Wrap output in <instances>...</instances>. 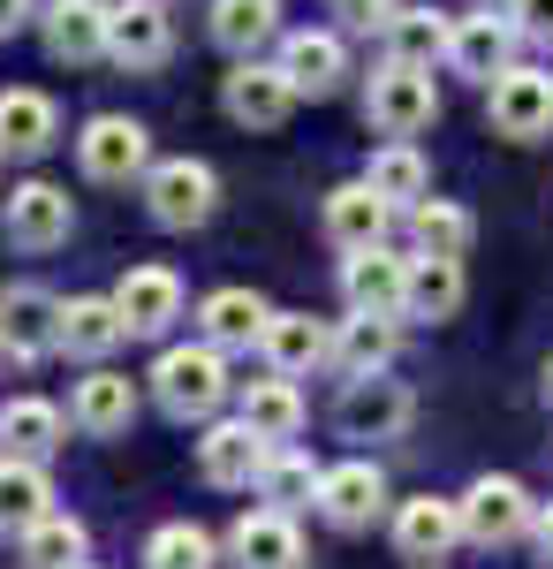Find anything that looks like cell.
<instances>
[{"mask_svg":"<svg viewBox=\"0 0 553 569\" xmlns=\"http://www.w3.org/2000/svg\"><path fill=\"white\" fill-rule=\"evenodd\" d=\"M228 395H235V380H228V350L205 342V335H198V342H168L160 365H152V402H160L168 418H182V426H190V418H198V426L220 418Z\"/></svg>","mask_w":553,"mask_h":569,"instance_id":"obj_1","label":"cell"},{"mask_svg":"<svg viewBox=\"0 0 553 569\" xmlns=\"http://www.w3.org/2000/svg\"><path fill=\"white\" fill-rule=\"evenodd\" d=\"M364 114H372V130H380V137L432 130V114H440L432 69H418V61H380V69H372V84H364Z\"/></svg>","mask_w":553,"mask_h":569,"instance_id":"obj_2","label":"cell"},{"mask_svg":"<svg viewBox=\"0 0 553 569\" xmlns=\"http://www.w3.org/2000/svg\"><path fill=\"white\" fill-rule=\"evenodd\" d=\"M77 168H84V182H107V190L144 182L152 176V137L129 114H91L84 130H77Z\"/></svg>","mask_w":553,"mask_h":569,"instance_id":"obj_3","label":"cell"},{"mask_svg":"<svg viewBox=\"0 0 553 569\" xmlns=\"http://www.w3.org/2000/svg\"><path fill=\"white\" fill-rule=\"evenodd\" d=\"M296 77L281 69V61H235L228 77H220V107H228V122L235 130H281L289 114H296Z\"/></svg>","mask_w":553,"mask_h":569,"instance_id":"obj_4","label":"cell"},{"mask_svg":"<svg viewBox=\"0 0 553 569\" xmlns=\"http://www.w3.org/2000/svg\"><path fill=\"white\" fill-rule=\"evenodd\" d=\"M220 206V176L205 160H152V176H144V213L174 228V236H190V228H205Z\"/></svg>","mask_w":553,"mask_h":569,"instance_id":"obj_5","label":"cell"},{"mask_svg":"<svg viewBox=\"0 0 553 569\" xmlns=\"http://www.w3.org/2000/svg\"><path fill=\"white\" fill-rule=\"evenodd\" d=\"M410 418H418V395L402 388V380H386V372H356L334 402L341 440H402Z\"/></svg>","mask_w":553,"mask_h":569,"instance_id":"obj_6","label":"cell"},{"mask_svg":"<svg viewBox=\"0 0 553 569\" xmlns=\"http://www.w3.org/2000/svg\"><path fill=\"white\" fill-rule=\"evenodd\" d=\"M485 114H493V130L509 137V144H539L553 137V69H501L493 84H485Z\"/></svg>","mask_w":553,"mask_h":569,"instance_id":"obj_7","label":"cell"},{"mask_svg":"<svg viewBox=\"0 0 553 569\" xmlns=\"http://www.w3.org/2000/svg\"><path fill=\"white\" fill-rule=\"evenodd\" d=\"M539 525V501H531V486L509 479V471H485V479L463 486V531L477 547H509L523 531Z\"/></svg>","mask_w":553,"mask_h":569,"instance_id":"obj_8","label":"cell"},{"mask_svg":"<svg viewBox=\"0 0 553 569\" xmlns=\"http://www.w3.org/2000/svg\"><path fill=\"white\" fill-rule=\"evenodd\" d=\"M265 456H273V440L258 433L251 418H205V440H198V479L220 486V493H243V486H258Z\"/></svg>","mask_w":553,"mask_h":569,"instance_id":"obj_9","label":"cell"},{"mask_svg":"<svg viewBox=\"0 0 553 569\" xmlns=\"http://www.w3.org/2000/svg\"><path fill=\"white\" fill-rule=\"evenodd\" d=\"M319 517L334 531H372L386 517V471L372 456H349V463H326V479H319V501H311Z\"/></svg>","mask_w":553,"mask_h":569,"instance_id":"obj_10","label":"cell"},{"mask_svg":"<svg viewBox=\"0 0 553 569\" xmlns=\"http://www.w3.org/2000/svg\"><path fill=\"white\" fill-rule=\"evenodd\" d=\"M410 266L394 243H372V251H349L341 259V305L349 311H394L410 319Z\"/></svg>","mask_w":553,"mask_h":569,"instance_id":"obj_11","label":"cell"},{"mask_svg":"<svg viewBox=\"0 0 553 569\" xmlns=\"http://www.w3.org/2000/svg\"><path fill=\"white\" fill-rule=\"evenodd\" d=\"M8 243H16V251H61V243H69V228H77V198H69V190H61V182H16V190H8Z\"/></svg>","mask_w":553,"mask_h":569,"instance_id":"obj_12","label":"cell"},{"mask_svg":"<svg viewBox=\"0 0 553 569\" xmlns=\"http://www.w3.org/2000/svg\"><path fill=\"white\" fill-rule=\"evenodd\" d=\"M39 39L53 61L84 69V61H107V39H114V0H46L39 8Z\"/></svg>","mask_w":553,"mask_h":569,"instance_id":"obj_13","label":"cell"},{"mask_svg":"<svg viewBox=\"0 0 553 569\" xmlns=\"http://www.w3.org/2000/svg\"><path fill=\"white\" fill-rule=\"evenodd\" d=\"M0 350L16 365H39V357L61 350V297L39 289V281H16L0 297Z\"/></svg>","mask_w":553,"mask_h":569,"instance_id":"obj_14","label":"cell"},{"mask_svg":"<svg viewBox=\"0 0 553 569\" xmlns=\"http://www.w3.org/2000/svg\"><path fill=\"white\" fill-rule=\"evenodd\" d=\"M463 501L448 493H418V501H394V555L402 562H448L463 547Z\"/></svg>","mask_w":553,"mask_h":569,"instance_id":"obj_15","label":"cell"},{"mask_svg":"<svg viewBox=\"0 0 553 569\" xmlns=\"http://www.w3.org/2000/svg\"><path fill=\"white\" fill-rule=\"evenodd\" d=\"M515 46H523V23L515 16H455V39H448V69L455 77H477V84H493L501 69H515Z\"/></svg>","mask_w":553,"mask_h":569,"instance_id":"obj_16","label":"cell"},{"mask_svg":"<svg viewBox=\"0 0 553 569\" xmlns=\"http://www.w3.org/2000/svg\"><path fill=\"white\" fill-rule=\"evenodd\" d=\"M228 562L235 569H303V531H296V509H251L235 517L228 531Z\"/></svg>","mask_w":553,"mask_h":569,"instance_id":"obj_17","label":"cell"},{"mask_svg":"<svg viewBox=\"0 0 553 569\" xmlns=\"http://www.w3.org/2000/svg\"><path fill=\"white\" fill-rule=\"evenodd\" d=\"M319 228H326V243H334V251H372V243H386V228H394V206L356 176V182H341V190H326Z\"/></svg>","mask_w":553,"mask_h":569,"instance_id":"obj_18","label":"cell"},{"mask_svg":"<svg viewBox=\"0 0 553 569\" xmlns=\"http://www.w3.org/2000/svg\"><path fill=\"white\" fill-rule=\"evenodd\" d=\"M168 53H174L168 0H114V39H107V61H114V69H160Z\"/></svg>","mask_w":553,"mask_h":569,"instance_id":"obj_19","label":"cell"},{"mask_svg":"<svg viewBox=\"0 0 553 569\" xmlns=\"http://www.w3.org/2000/svg\"><path fill=\"white\" fill-rule=\"evenodd\" d=\"M69 418H77V433H91V440L129 433V426H137V380L114 372V365H91L84 380H77V395H69Z\"/></svg>","mask_w":553,"mask_h":569,"instance_id":"obj_20","label":"cell"},{"mask_svg":"<svg viewBox=\"0 0 553 569\" xmlns=\"http://www.w3.org/2000/svg\"><path fill=\"white\" fill-rule=\"evenodd\" d=\"M114 305H122L129 335L152 342V335H168L174 319H182V281H174V266H129L122 281H114Z\"/></svg>","mask_w":553,"mask_h":569,"instance_id":"obj_21","label":"cell"},{"mask_svg":"<svg viewBox=\"0 0 553 569\" xmlns=\"http://www.w3.org/2000/svg\"><path fill=\"white\" fill-rule=\"evenodd\" d=\"M258 357H265L273 372L303 380V372L334 365V327H326V319H311V311H273V319H265V342H258Z\"/></svg>","mask_w":553,"mask_h":569,"instance_id":"obj_22","label":"cell"},{"mask_svg":"<svg viewBox=\"0 0 553 569\" xmlns=\"http://www.w3.org/2000/svg\"><path fill=\"white\" fill-rule=\"evenodd\" d=\"M265 319H273V305L258 289H243V281H228V289H213L198 305V335L220 342V350H258L265 342Z\"/></svg>","mask_w":553,"mask_h":569,"instance_id":"obj_23","label":"cell"},{"mask_svg":"<svg viewBox=\"0 0 553 569\" xmlns=\"http://www.w3.org/2000/svg\"><path fill=\"white\" fill-rule=\"evenodd\" d=\"M273 61L296 77L303 99H326V91L349 77V46H341V31H281Z\"/></svg>","mask_w":553,"mask_h":569,"instance_id":"obj_24","label":"cell"},{"mask_svg":"<svg viewBox=\"0 0 553 569\" xmlns=\"http://www.w3.org/2000/svg\"><path fill=\"white\" fill-rule=\"evenodd\" d=\"M129 342V319L114 297H69L61 305V350L84 357V365H107V357Z\"/></svg>","mask_w":553,"mask_h":569,"instance_id":"obj_25","label":"cell"},{"mask_svg":"<svg viewBox=\"0 0 553 569\" xmlns=\"http://www.w3.org/2000/svg\"><path fill=\"white\" fill-rule=\"evenodd\" d=\"M77 418H61L46 395H16L0 402V456H31V463H53V448L69 433Z\"/></svg>","mask_w":553,"mask_h":569,"instance_id":"obj_26","label":"cell"},{"mask_svg":"<svg viewBox=\"0 0 553 569\" xmlns=\"http://www.w3.org/2000/svg\"><path fill=\"white\" fill-rule=\"evenodd\" d=\"M402 350V327H394V311H349L334 327V372H386Z\"/></svg>","mask_w":553,"mask_h":569,"instance_id":"obj_27","label":"cell"},{"mask_svg":"<svg viewBox=\"0 0 553 569\" xmlns=\"http://www.w3.org/2000/svg\"><path fill=\"white\" fill-rule=\"evenodd\" d=\"M213 46L220 53H235V61H251L265 46H281V0H213Z\"/></svg>","mask_w":553,"mask_h":569,"instance_id":"obj_28","label":"cell"},{"mask_svg":"<svg viewBox=\"0 0 553 569\" xmlns=\"http://www.w3.org/2000/svg\"><path fill=\"white\" fill-rule=\"evenodd\" d=\"M53 137H61V107H53L46 91H31V84H8V91H0V144H8V152L39 160Z\"/></svg>","mask_w":553,"mask_h":569,"instance_id":"obj_29","label":"cell"},{"mask_svg":"<svg viewBox=\"0 0 553 569\" xmlns=\"http://www.w3.org/2000/svg\"><path fill=\"white\" fill-rule=\"evenodd\" d=\"M364 182L380 190L394 213H410L418 198H432V168H425V152L410 144V137H394V144H380L372 160H364Z\"/></svg>","mask_w":553,"mask_h":569,"instance_id":"obj_30","label":"cell"},{"mask_svg":"<svg viewBox=\"0 0 553 569\" xmlns=\"http://www.w3.org/2000/svg\"><path fill=\"white\" fill-rule=\"evenodd\" d=\"M235 418H251L273 448H281V440H296L303 433V395H296V380H289V372H273V380H243Z\"/></svg>","mask_w":553,"mask_h":569,"instance_id":"obj_31","label":"cell"},{"mask_svg":"<svg viewBox=\"0 0 553 569\" xmlns=\"http://www.w3.org/2000/svg\"><path fill=\"white\" fill-rule=\"evenodd\" d=\"M53 509V479L31 456H0V531H31Z\"/></svg>","mask_w":553,"mask_h":569,"instance_id":"obj_32","label":"cell"},{"mask_svg":"<svg viewBox=\"0 0 553 569\" xmlns=\"http://www.w3.org/2000/svg\"><path fill=\"white\" fill-rule=\"evenodd\" d=\"M380 39H386V61H418V69H432V61H448L455 23H448V16H432V8H410V0H402Z\"/></svg>","mask_w":553,"mask_h":569,"instance_id":"obj_33","label":"cell"},{"mask_svg":"<svg viewBox=\"0 0 553 569\" xmlns=\"http://www.w3.org/2000/svg\"><path fill=\"white\" fill-rule=\"evenodd\" d=\"M463 311V259H440V251H418L410 266V319H455Z\"/></svg>","mask_w":553,"mask_h":569,"instance_id":"obj_34","label":"cell"},{"mask_svg":"<svg viewBox=\"0 0 553 569\" xmlns=\"http://www.w3.org/2000/svg\"><path fill=\"white\" fill-rule=\"evenodd\" d=\"M410 236H418V251L470 259V243H477V220H470L455 198H418V206H410Z\"/></svg>","mask_w":553,"mask_h":569,"instance_id":"obj_35","label":"cell"},{"mask_svg":"<svg viewBox=\"0 0 553 569\" xmlns=\"http://www.w3.org/2000/svg\"><path fill=\"white\" fill-rule=\"evenodd\" d=\"M23 539V569H77L84 562V547H91V531L69 517V509H46L31 531H16Z\"/></svg>","mask_w":553,"mask_h":569,"instance_id":"obj_36","label":"cell"},{"mask_svg":"<svg viewBox=\"0 0 553 569\" xmlns=\"http://www.w3.org/2000/svg\"><path fill=\"white\" fill-rule=\"evenodd\" d=\"M319 479H326V471H319L303 448L281 440V448L265 456V471H258V501H273V509H303V501H319Z\"/></svg>","mask_w":553,"mask_h":569,"instance_id":"obj_37","label":"cell"},{"mask_svg":"<svg viewBox=\"0 0 553 569\" xmlns=\"http://www.w3.org/2000/svg\"><path fill=\"white\" fill-rule=\"evenodd\" d=\"M137 562H144V569H213L220 562V539L205 525H160L152 539H144Z\"/></svg>","mask_w":553,"mask_h":569,"instance_id":"obj_38","label":"cell"},{"mask_svg":"<svg viewBox=\"0 0 553 569\" xmlns=\"http://www.w3.org/2000/svg\"><path fill=\"white\" fill-rule=\"evenodd\" d=\"M394 8H402V0H334L341 31H386V23H394Z\"/></svg>","mask_w":553,"mask_h":569,"instance_id":"obj_39","label":"cell"},{"mask_svg":"<svg viewBox=\"0 0 553 569\" xmlns=\"http://www.w3.org/2000/svg\"><path fill=\"white\" fill-rule=\"evenodd\" d=\"M509 16L523 23L531 46H553V0H509Z\"/></svg>","mask_w":553,"mask_h":569,"instance_id":"obj_40","label":"cell"},{"mask_svg":"<svg viewBox=\"0 0 553 569\" xmlns=\"http://www.w3.org/2000/svg\"><path fill=\"white\" fill-rule=\"evenodd\" d=\"M23 23H39V0H0V39H16Z\"/></svg>","mask_w":553,"mask_h":569,"instance_id":"obj_41","label":"cell"},{"mask_svg":"<svg viewBox=\"0 0 553 569\" xmlns=\"http://www.w3.org/2000/svg\"><path fill=\"white\" fill-rule=\"evenodd\" d=\"M531 547H539V562H553V501H539V525H531Z\"/></svg>","mask_w":553,"mask_h":569,"instance_id":"obj_42","label":"cell"},{"mask_svg":"<svg viewBox=\"0 0 553 569\" xmlns=\"http://www.w3.org/2000/svg\"><path fill=\"white\" fill-rule=\"evenodd\" d=\"M539 395H546V410H553V357H546V372H539Z\"/></svg>","mask_w":553,"mask_h":569,"instance_id":"obj_43","label":"cell"},{"mask_svg":"<svg viewBox=\"0 0 553 569\" xmlns=\"http://www.w3.org/2000/svg\"><path fill=\"white\" fill-rule=\"evenodd\" d=\"M418 569H440V562H418Z\"/></svg>","mask_w":553,"mask_h":569,"instance_id":"obj_44","label":"cell"},{"mask_svg":"<svg viewBox=\"0 0 553 569\" xmlns=\"http://www.w3.org/2000/svg\"><path fill=\"white\" fill-rule=\"evenodd\" d=\"M77 569H91V562H77Z\"/></svg>","mask_w":553,"mask_h":569,"instance_id":"obj_45","label":"cell"},{"mask_svg":"<svg viewBox=\"0 0 553 569\" xmlns=\"http://www.w3.org/2000/svg\"><path fill=\"white\" fill-rule=\"evenodd\" d=\"M0 152H8V144H0Z\"/></svg>","mask_w":553,"mask_h":569,"instance_id":"obj_46","label":"cell"}]
</instances>
